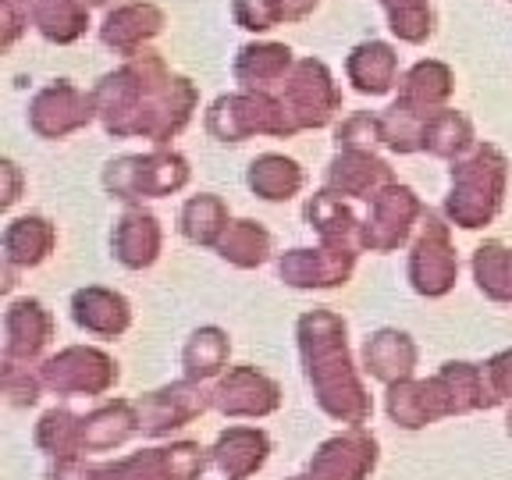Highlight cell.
<instances>
[{"label":"cell","mask_w":512,"mask_h":480,"mask_svg":"<svg viewBox=\"0 0 512 480\" xmlns=\"http://www.w3.org/2000/svg\"><path fill=\"white\" fill-rule=\"evenodd\" d=\"M93 100L107 136L150 139L160 150L192 121L200 107V89L192 79L171 72L160 54L146 50L139 57H128L114 72L100 75Z\"/></svg>","instance_id":"obj_1"},{"label":"cell","mask_w":512,"mask_h":480,"mask_svg":"<svg viewBox=\"0 0 512 480\" xmlns=\"http://www.w3.org/2000/svg\"><path fill=\"white\" fill-rule=\"evenodd\" d=\"M345 335V320L331 310H306L296 324L306 381L313 384L320 409L342 424L360 427L370 420V395L360 381V370L352 367Z\"/></svg>","instance_id":"obj_2"},{"label":"cell","mask_w":512,"mask_h":480,"mask_svg":"<svg viewBox=\"0 0 512 480\" xmlns=\"http://www.w3.org/2000/svg\"><path fill=\"white\" fill-rule=\"evenodd\" d=\"M509 189V157L495 143H477L463 160L452 164V182L445 196V221L480 232L498 217Z\"/></svg>","instance_id":"obj_3"},{"label":"cell","mask_w":512,"mask_h":480,"mask_svg":"<svg viewBox=\"0 0 512 480\" xmlns=\"http://www.w3.org/2000/svg\"><path fill=\"white\" fill-rule=\"evenodd\" d=\"M203 466H207L203 448L182 441V445L168 448H146V452L104 466L64 459L50 470V480H196Z\"/></svg>","instance_id":"obj_4"},{"label":"cell","mask_w":512,"mask_h":480,"mask_svg":"<svg viewBox=\"0 0 512 480\" xmlns=\"http://www.w3.org/2000/svg\"><path fill=\"white\" fill-rule=\"evenodd\" d=\"M192 171L189 160L178 150H160L150 153H125L114 157L104 168V189L111 200L139 207L143 200H160V196H175L189 185Z\"/></svg>","instance_id":"obj_5"},{"label":"cell","mask_w":512,"mask_h":480,"mask_svg":"<svg viewBox=\"0 0 512 480\" xmlns=\"http://www.w3.org/2000/svg\"><path fill=\"white\" fill-rule=\"evenodd\" d=\"M207 132L217 143H246L253 136L292 139L299 132V125L292 121L281 96L239 89V93L217 96L214 104H210Z\"/></svg>","instance_id":"obj_6"},{"label":"cell","mask_w":512,"mask_h":480,"mask_svg":"<svg viewBox=\"0 0 512 480\" xmlns=\"http://www.w3.org/2000/svg\"><path fill=\"white\" fill-rule=\"evenodd\" d=\"M406 274L413 292L424 299H441L456 288L459 256L456 246H452V224L445 217L431 214V210L424 214V221L416 228L413 246H409Z\"/></svg>","instance_id":"obj_7"},{"label":"cell","mask_w":512,"mask_h":480,"mask_svg":"<svg viewBox=\"0 0 512 480\" xmlns=\"http://www.w3.org/2000/svg\"><path fill=\"white\" fill-rule=\"evenodd\" d=\"M281 100H285L299 132L331 125L335 114L342 111V89H338L335 75L320 57H299L288 82L281 86Z\"/></svg>","instance_id":"obj_8"},{"label":"cell","mask_w":512,"mask_h":480,"mask_svg":"<svg viewBox=\"0 0 512 480\" xmlns=\"http://www.w3.org/2000/svg\"><path fill=\"white\" fill-rule=\"evenodd\" d=\"M424 214L427 207L420 203V196L409 185L392 182L384 192H377V200L370 203L367 217H363V249H370V253L402 249L420 228Z\"/></svg>","instance_id":"obj_9"},{"label":"cell","mask_w":512,"mask_h":480,"mask_svg":"<svg viewBox=\"0 0 512 480\" xmlns=\"http://www.w3.org/2000/svg\"><path fill=\"white\" fill-rule=\"evenodd\" d=\"M40 381L57 395H104L118 381V363L93 345H68L40 363Z\"/></svg>","instance_id":"obj_10"},{"label":"cell","mask_w":512,"mask_h":480,"mask_svg":"<svg viewBox=\"0 0 512 480\" xmlns=\"http://www.w3.org/2000/svg\"><path fill=\"white\" fill-rule=\"evenodd\" d=\"M96 118L93 89H79L72 79H57L29 100V128L40 139H68Z\"/></svg>","instance_id":"obj_11"},{"label":"cell","mask_w":512,"mask_h":480,"mask_svg":"<svg viewBox=\"0 0 512 480\" xmlns=\"http://www.w3.org/2000/svg\"><path fill=\"white\" fill-rule=\"evenodd\" d=\"M459 413L456 392H452V381L445 374H434L427 381H399L388 388V416L395 424L406 427V431H416V427H427L441 416Z\"/></svg>","instance_id":"obj_12"},{"label":"cell","mask_w":512,"mask_h":480,"mask_svg":"<svg viewBox=\"0 0 512 480\" xmlns=\"http://www.w3.org/2000/svg\"><path fill=\"white\" fill-rule=\"evenodd\" d=\"M168 25L164 8H157L153 0H125L118 8H111L100 22V43L114 54L139 57L150 50V43L157 40Z\"/></svg>","instance_id":"obj_13"},{"label":"cell","mask_w":512,"mask_h":480,"mask_svg":"<svg viewBox=\"0 0 512 480\" xmlns=\"http://www.w3.org/2000/svg\"><path fill=\"white\" fill-rule=\"evenodd\" d=\"M356 256L352 249H331V246H317V249H288L278 256V274L288 288H338L352 278L356 271Z\"/></svg>","instance_id":"obj_14"},{"label":"cell","mask_w":512,"mask_h":480,"mask_svg":"<svg viewBox=\"0 0 512 480\" xmlns=\"http://www.w3.org/2000/svg\"><path fill=\"white\" fill-rule=\"evenodd\" d=\"M136 406V420H139V431L143 434H168L175 427H185L192 424L196 416L207 413L210 402V392H203L200 384L192 381H178V384H168V388H160V392H150L143 395Z\"/></svg>","instance_id":"obj_15"},{"label":"cell","mask_w":512,"mask_h":480,"mask_svg":"<svg viewBox=\"0 0 512 480\" xmlns=\"http://www.w3.org/2000/svg\"><path fill=\"white\" fill-rule=\"evenodd\" d=\"M54 342V313L40 299H15L4 310V360L36 363L43 349Z\"/></svg>","instance_id":"obj_16"},{"label":"cell","mask_w":512,"mask_h":480,"mask_svg":"<svg viewBox=\"0 0 512 480\" xmlns=\"http://www.w3.org/2000/svg\"><path fill=\"white\" fill-rule=\"evenodd\" d=\"M392 182L395 171L374 150H338L328 164V185L324 189L338 192L342 200L374 203L377 192H384Z\"/></svg>","instance_id":"obj_17"},{"label":"cell","mask_w":512,"mask_h":480,"mask_svg":"<svg viewBox=\"0 0 512 480\" xmlns=\"http://www.w3.org/2000/svg\"><path fill=\"white\" fill-rule=\"evenodd\" d=\"M377 463V441L367 431L352 427L338 438L324 441L313 452L310 473L303 480H363Z\"/></svg>","instance_id":"obj_18"},{"label":"cell","mask_w":512,"mask_h":480,"mask_svg":"<svg viewBox=\"0 0 512 480\" xmlns=\"http://www.w3.org/2000/svg\"><path fill=\"white\" fill-rule=\"evenodd\" d=\"M210 402L224 416H267L278 409L281 392L278 384L256 367H232L210 392Z\"/></svg>","instance_id":"obj_19"},{"label":"cell","mask_w":512,"mask_h":480,"mask_svg":"<svg viewBox=\"0 0 512 480\" xmlns=\"http://www.w3.org/2000/svg\"><path fill=\"white\" fill-rule=\"evenodd\" d=\"M296 50L278 40H253L239 47L232 61V75L239 89H253V93H271L274 86H285L292 68H296Z\"/></svg>","instance_id":"obj_20"},{"label":"cell","mask_w":512,"mask_h":480,"mask_svg":"<svg viewBox=\"0 0 512 480\" xmlns=\"http://www.w3.org/2000/svg\"><path fill=\"white\" fill-rule=\"evenodd\" d=\"M160 249H164V232L160 221L143 207H128L125 214L114 221L111 232V253L121 267L128 271H146L157 264Z\"/></svg>","instance_id":"obj_21"},{"label":"cell","mask_w":512,"mask_h":480,"mask_svg":"<svg viewBox=\"0 0 512 480\" xmlns=\"http://www.w3.org/2000/svg\"><path fill=\"white\" fill-rule=\"evenodd\" d=\"M306 224L317 232L320 246L363 253V221L352 214V207L338 192L331 189L313 192L310 200H306Z\"/></svg>","instance_id":"obj_22"},{"label":"cell","mask_w":512,"mask_h":480,"mask_svg":"<svg viewBox=\"0 0 512 480\" xmlns=\"http://www.w3.org/2000/svg\"><path fill=\"white\" fill-rule=\"evenodd\" d=\"M345 79L363 96H384L399 86V50L388 40H363L345 57Z\"/></svg>","instance_id":"obj_23"},{"label":"cell","mask_w":512,"mask_h":480,"mask_svg":"<svg viewBox=\"0 0 512 480\" xmlns=\"http://www.w3.org/2000/svg\"><path fill=\"white\" fill-rule=\"evenodd\" d=\"M72 317L86 335L118 338L132 328V306L121 292L104 285H86L72 296Z\"/></svg>","instance_id":"obj_24"},{"label":"cell","mask_w":512,"mask_h":480,"mask_svg":"<svg viewBox=\"0 0 512 480\" xmlns=\"http://www.w3.org/2000/svg\"><path fill=\"white\" fill-rule=\"evenodd\" d=\"M416 367V342L406 331L381 328L363 342V370L374 381H384L388 388L399 381H409Z\"/></svg>","instance_id":"obj_25"},{"label":"cell","mask_w":512,"mask_h":480,"mask_svg":"<svg viewBox=\"0 0 512 480\" xmlns=\"http://www.w3.org/2000/svg\"><path fill=\"white\" fill-rule=\"evenodd\" d=\"M452 93H456V72L445 61H438V57L416 61L399 79V100L424 114L445 111Z\"/></svg>","instance_id":"obj_26"},{"label":"cell","mask_w":512,"mask_h":480,"mask_svg":"<svg viewBox=\"0 0 512 480\" xmlns=\"http://www.w3.org/2000/svg\"><path fill=\"white\" fill-rule=\"evenodd\" d=\"M57 246V228L43 214H25L4 228V264L8 267H40Z\"/></svg>","instance_id":"obj_27"},{"label":"cell","mask_w":512,"mask_h":480,"mask_svg":"<svg viewBox=\"0 0 512 480\" xmlns=\"http://www.w3.org/2000/svg\"><path fill=\"white\" fill-rule=\"evenodd\" d=\"M267 452H271V441H267L264 431H256V427H232V431H224L217 438L214 463L228 480H246L267 463Z\"/></svg>","instance_id":"obj_28"},{"label":"cell","mask_w":512,"mask_h":480,"mask_svg":"<svg viewBox=\"0 0 512 480\" xmlns=\"http://www.w3.org/2000/svg\"><path fill=\"white\" fill-rule=\"evenodd\" d=\"M89 0H32V29L47 43L72 47L89 32Z\"/></svg>","instance_id":"obj_29"},{"label":"cell","mask_w":512,"mask_h":480,"mask_svg":"<svg viewBox=\"0 0 512 480\" xmlns=\"http://www.w3.org/2000/svg\"><path fill=\"white\" fill-rule=\"evenodd\" d=\"M303 182V168L285 153H260L246 171V185L253 189V196L267 203H288L292 196H299Z\"/></svg>","instance_id":"obj_30"},{"label":"cell","mask_w":512,"mask_h":480,"mask_svg":"<svg viewBox=\"0 0 512 480\" xmlns=\"http://www.w3.org/2000/svg\"><path fill=\"white\" fill-rule=\"evenodd\" d=\"M232 224V210L221 196L214 192H200V196H189L182 203V214H178V232L192 242V246H210L217 249L221 235L228 232Z\"/></svg>","instance_id":"obj_31"},{"label":"cell","mask_w":512,"mask_h":480,"mask_svg":"<svg viewBox=\"0 0 512 480\" xmlns=\"http://www.w3.org/2000/svg\"><path fill=\"white\" fill-rule=\"evenodd\" d=\"M274 239L264 224L253 221V217H239V221L228 224V232L217 242V256L224 264L239 267V271H253V267H264L271 260Z\"/></svg>","instance_id":"obj_32"},{"label":"cell","mask_w":512,"mask_h":480,"mask_svg":"<svg viewBox=\"0 0 512 480\" xmlns=\"http://www.w3.org/2000/svg\"><path fill=\"white\" fill-rule=\"evenodd\" d=\"M132 431H139L136 406L132 402H111V406L82 416V452H111Z\"/></svg>","instance_id":"obj_33"},{"label":"cell","mask_w":512,"mask_h":480,"mask_svg":"<svg viewBox=\"0 0 512 480\" xmlns=\"http://www.w3.org/2000/svg\"><path fill=\"white\" fill-rule=\"evenodd\" d=\"M473 146H477V136H473V125L463 111L445 107V111H438L431 121H427L424 153H431V157L452 160V164H456V160H463Z\"/></svg>","instance_id":"obj_34"},{"label":"cell","mask_w":512,"mask_h":480,"mask_svg":"<svg viewBox=\"0 0 512 480\" xmlns=\"http://www.w3.org/2000/svg\"><path fill=\"white\" fill-rule=\"evenodd\" d=\"M228 335L221 328H200L192 331L189 342L182 349V367H185V381L203 384L210 377H217L228 363Z\"/></svg>","instance_id":"obj_35"},{"label":"cell","mask_w":512,"mask_h":480,"mask_svg":"<svg viewBox=\"0 0 512 480\" xmlns=\"http://www.w3.org/2000/svg\"><path fill=\"white\" fill-rule=\"evenodd\" d=\"M473 281L491 303H512V249L505 242H484L473 249Z\"/></svg>","instance_id":"obj_36"},{"label":"cell","mask_w":512,"mask_h":480,"mask_svg":"<svg viewBox=\"0 0 512 480\" xmlns=\"http://www.w3.org/2000/svg\"><path fill=\"white\" fill-rule=\"evenodd\" d=\"M377 118H381V146H388L392 153H420L424 150V128L434 114H424L395 100Z\"/></svg>","instance_id":"obj_37"},{"label":"cell","mask_w":512,"mask_h":480,"mask_svg":"<svg viewBox=\"0 0 512 480\" xmlns=\"http://www.w3.org/2000/svg\"><path fill=\"white\" fill-rule=\"evenodd\" d=\"M36 445L57 456V463L64 459H79L82 456V416H72L68 409H50L36 424Z\"/></svg>","instance_id":"obj_38"},{"label":"cell","mask_w":512,"mask_h":480,"mask_svg":"<svg viewBox=\"0 0 512 480\" xmlns=\"http://www.w3.org/2000/svg\"><path fill=\"white\" fill-rule=\"evenodd\" d=\"M388 18V29H392L395 40L402 43H427L434 32V8L431 0H377Z\"/></svg>","instance_id":"obj_39"},{"label":"cell","mask_w":512,"mask_h":480,"mask_svg":"<svg viewBox=\"0 0 512 480\" xmlns=\"http://www.w3.org/2000/svg\"><path fill=\"white\" fill-rule=\"evenodd\" d=\"M338 150H374L381 143V118L370 111H356L335 128Z\"/></svg>","instance_id":"obj_40"},{"label":"cell","mask_w":512,"mask_h":480,"mask_svg":"<svg viewBox=\"0 0 512 480\" xmlns=\"http://www.w3.org/2000/svg\"><path fill=\"white\" fill-rule=\"evenodd\" d=\"M232 18L239 29L253 32V36L271 32L274 25H285L278 0H232Z\"/></svg>","instance_id":"obj_41"},{"label":"cell","mask_w":512,"mask_h":480,"mask_svg":"<svg viewBox=\"0 0 512 480\" xmlns=\"http://www.w3.org/2000/svg\"><path fill=\"white\" fill-rule=\"evenodd\" d=\"M40 374H29L25 363H8L4 360V395H11L15 406H29V402L40 399Z\"/></svg>","instance_id":"obj_42"},{"label":"cell","mask_w":512,"mask_h":480,"mask_svg":"<svg viewBox=\"0 0 512 480\" xmlns=\"http://www.w3.org/2000/svg\"><path fill=\"white\" fill-rule=\"evenodd\" d=\"M32 22L29 0H0V47L11 50Z\"/></svg>","instance_id":"obj_43"},{"label":"cell","mask_w":512,"mask_h":480,"mask_svg":"<svg viewBox=\"0 0 512 480\" xmlns=\"http://www.w3.org/2000/svg\"><path fill=\"white\" fill-rule=\"evenodd\" d=\"M18 196H22V168L11 157H4L0 160V207L11 210Z\"/></svg>","instance_id":"obj_44"},{"label":"cell","mask_w":512,"mask_h":480,"mask_svg":"<svg viewBox=\"0 0 512 480\" xmlns=\"http://www.w3.org/2000/svg\"><path fill=\"white\" fill-rule=\"evenodd\" d=\"M281 4V15H285V22H306V18L317 11L320 0H278Z\"/></svg>","instance_id":"obj_45"},{"label":"cell","mask_w":512,"mask_h":480,"mask_svg":"<svg viewBox=\"0 0 512 480\" xmlns=\"http://www.w3.org/2000/svg\"><path fill=\"white\" fill-rule=\"evenodd\" d=\"M89 4H93V8H118V4H125V0H89Z\"/></svg>","instance_id":"obj_46"},{"label":"cell","mask_w":512,"mask_h":480,"mask_svg":"<svg viewBox=\"0 0 512 480\" xmlns=\"http://www.w3.org/2000/svg\"><path fill=\"white\" fill-rule=\"evenodd\" d=\"M509 434H512V413H509Z\"/></svg>","instance_id":"obj_47"},{"label":"cell","mask_w":512,"mask_h":480,"mask_svg":"<svg viewBox=\"0 0 512 480\" xmlns=\"http://www.w3.org/2000/svg\"><path fill=\"white\" fill-rule=\"evenodd\" d=\"M296 480H303V477H296Z\"/></svg>","instance_id":"obj_48"},{"label":"cell","mask_w":512,"mask_h":480,"mask_svg":"<svg viewBox=\"0 0 512 480\" xmlns=\"http://www.w3.org/2000/svg\"><path fill=\"white\" fill-rule=\"evenodd\" d=\"M29 4H32V0H29Z\"/></svg>","instance_id":"obj_49"},{"label":"cell","mask_w":512,"mask_h":480,"mask_svg":"<svg viewBox=\"0 0 512 480\" xmlns=\"http://www.w3.org/2000/svg\"><path fill=\"white\" fill-rule=\"evenodd\" d=\"M509 4H512V0H509Z\"/></svg>","instance_id":"obj_50"}]
</instances>
